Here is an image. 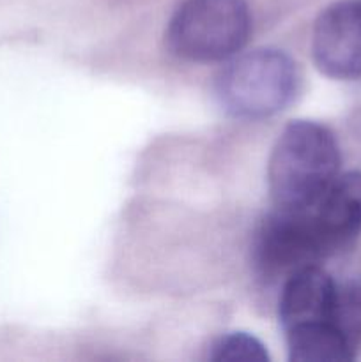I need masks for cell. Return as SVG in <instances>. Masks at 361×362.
<instances>
[{"label":"cell","mask_w":361,"mask_h":362,"mask_svg":"<svg viewBox=\"0 0 361 362\" xmlns=\"http://www.w3.org/2000/svg\"><path fill=\"white\" fill-rule=\"evenodd\" d=\"M340 151L331 131L311 120H294L282 131L268 166L276 207L306 209L338 177Z\"/></svg>","instance_id":"obj_1"},{"label":"cell","mask_w":361,"mask_h":362,"mask_svg":"<svg viewBox=\"0 0 361 362\" xmlns=\"http://www.w3.org/2000/svg\"><path fill=\"white\" fill-rule=\"evenodd\" d=\"M311 52L326 76L361 78V0H340L322 11L315 21Z\"/></svg>","instance_id":"obj_5"},{"label":"cell","mask_w":361,"mask_h":362,"mask_svg":"<svg viewBox=\"0 0 361 362\" xmlns=\"http://www.w3.org/2000/svg\"><path fill=\"white\" fill-rule=\"evenodd\" d=\"M289 359L296 362H349L356 346L331 322L310 324L285 331Z\"/></svg>","instance_id":"obj_8"},{"label":"cell","mask_w":361,"mask_h":362,"mask_svg":"<svg viewBox=\"0 0 361 362\" xmlns=\"http://www.w3.org/2000/svg\"><path fill=\"white\" fill-rule=\"evenodd\" d=\"M306 216L322 260L353 246L361 233V172L336 177Z\"/></svg>","instance_id":"obj_6"},{"label":"cell","mask_w":361,"mask_h":362,"mask_svg":"<svg viewBox=\"0 0 361 362\" xmlns=\"http://www.w3.org/2000/svg\"><path fill=\"white\" fill-rule=\"evenodd\" d=\"M214 362H268L265 346L246 332H232L216 339L209 352Z\"/></svg>","instance_id":"obj_9"},{"label":"cell","mask_w":361,"mask_h":362,"mask_svg":"<svg viewBox=\"0 0 361 362\" xmlns=\"http://www.w3.org/2000/svg\"><path fill=\"white\" fill-rule=\"evenodd\" d=\"M250 9L244 0H183L170 18L166 42L190 62H222L248 42Z\"/></svg>","instance_id":"obj_3"},{"label":"cell","mask_w":361,"mask_h":362,"mask_svg":"<svg viewBox=\"0 0 361 362\" xmlns=\"http://www.w3.org/2000/svg\"><path fill=\"white\" fill-rule=\"evenodd\" d=\"M338 283L321 265H310L283 281L280 293V322L283 331L310 324L333 322Z\"/></svg>","instance_id":"obj_7"},{"label":"cell","mask_w":361,"mask_h":362,"mask_svg":"<svg viewBox=\"0 0 361 362\" xmlns=\"http://www.w3.org/2000/svg\"><path fill=\"white\" fill-rule=\"evenodd\" d=\"M297 88V69L287 53L273 48L232 57L218 76V98L227 113L258 120L282 112Z\"/></svg>","instance_id":"obj_2"},{"label":"cell","mask_w":361,"mask_h":362,"mask_svg":"<svg viewBox=\"0 0 361 362\" xmlns=\"http://www.w3.org/2000/svg\"><path fill=\"white\" fill-rule=\"evenodd\" d=\"M255 267L265 281H285L322 260L308 225L306 209L276 207L255 237Z\"/></svg>","instance_id":"obj_4"},{"label":"cell","mask_w":361,"mask_h":362,"mask_svg":"<svg viewBox=\"0 0 361 362\" xmlns=\"http://www.w3.org/2000/svg\"><path fill=\"white\" fill-rule=\"evenodd\" d=\"M333 322L357 350L361 345V285H338Z\"/></svg>","instance_id":"obj_10"}]
</instances>
